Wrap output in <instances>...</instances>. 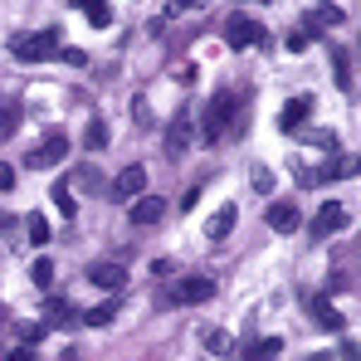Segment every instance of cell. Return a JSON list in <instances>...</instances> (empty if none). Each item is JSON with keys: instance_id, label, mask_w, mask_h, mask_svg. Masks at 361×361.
Returning a JSON list of instances; mask_svg holds the SVG:
<instances>
[{"instance_id": "cell-16", "label": "cell", "mask_w": 361, "mask_h": 361, "mask_svg": "<svg viewBox=\"0 0 361 361\" xmlns=\"http://www.w3.org/2000/svg\"><path fill=\"white\" fill-rule=\"evenodd\" d=\"M73 10L88 15V25H98V30L113 25V5H108V0H73Z\"/></svg>"}, {"instance_id": "cell-26", "label": "cell", "mask_w": 361, "mask_h": 361, "mask_svg": "<svg viewBox=\"0 0 361 361\" xmlns=\"http://www.w3.org/2000/svg\"><path fill=\"white\" fill-rule=\"evenodd\" d=\"M279 352H283V342H279V337H264L259 347H249L244 361H279Z\"/></svg>"}, {"instance_id": "cell-22", "label": "cell", "mask_w": 361, "mask_h": 361, "mask_svg": "<svg viewBox=\"0 0 361 361\" xmlns=\"http://www.w3.org/2000/svg\"><path fill=\"white\" fill-rule=\"evenodd\" d=\"M83 147H88V152H103V147H108V122L98 118V113L88 118V127H83Z\"/></svg>"}, {"instance_id": "cell-20", "label": "cell", "mask_w": 361, "mask_h": 361, "mask_svg": "<svg viewBox=\"0 0 361 361\" xmlns=\"http://www.w3.org/2000/svg\"><path fill=\"white\" fill-rule=\"evenodd\" d=\"M332 78H337V88H342V93H352V54H347L342 44L332 49Z\"/></svg>"}, {"instance_id": "cell-32", "label": "cell", "mask_w": 361, "mask_h": 361, "mask_svg": "<svg viewBox=\"0 0 361 361\" xmlns=\"http://www.w3.org/2000/svg\"><path fill=\"white\" fill-rule=\"evenodd\" d=\"M307 44H312V35H302V30H298V35H288V49H293V54H302Z\"/></svg>"}, {"instance_id": "cell-35", "label": "cell", "mask_w": 361, "mask_h": 361, "mask_svg": "<svg viewBox=\"0 0 361 361\" xmlns=\"http://www.w3.org/2000/svg\"><path fill=\"white\" fill-rule=\"evenodd\" d=\"M171 269H176V264H171V259H152V274H157V279H166V274H171Z\"/></svg>"}, {"instance_id": "cell-8", "label": "cell", "mask_w": 361, "mask_h": 361, "mask_svg": "<svg viewBox=\"0 0 361 361\" xmlns=\"http://www.w3.org/2000/svg\"><path fill=\"white\" fill-rule=\"evenodd\" d=\"M127 220H132L137 230H152V225L166 220V200H161V195H137V200L127 205Z\"/></svg>"}, {"instance_id": "cell-21", "label": "cell", "mask_w": 361, "mask_h": 361, "mask_svg": "<svg viewBox=\"0 0 361 361\" xmlns=\"http://www.w3.org/2000/svg\"><path fill=\"white\" fill-rule=\"evenodd\" d=\"M25 235H30V244L44 249V244H49V215H44V210H30V215H25Z\"/></svg>"}, {"instance_id": "cell-2", "label": "cell", "mask_w": 361, "mask_h": 361, "mask_svg": "<svg viewBox=\"0 0 361 361\" xmlns=\"http://www.w3.org/2000/svg\"><path fill=\"white\" fill-rule=\"evenodd\" d=\"M235 122H240V98H235L230 88H220V93L210 98V108H205V122H200L195 132H200L205 142H220V137H225Z\"/></svg>"}, {"instance_id": "cell-34", "label": "cell", "mask_w": 361, "mask_h": 361, "mask_svg": "<svg viewBox=\"0 0 361 361\" xmlns=\"http://www.w3.org/2000/svg\"><path fill=\"white\" fill-rule=\"evenodd\" d=\"M195 200H200V185H190V190L180 195V210H195Z\"/></svg>"}, {"instance_id": "cell-25", "label": "cell", "mask_w": 361, "mask_h": 361, "mask_svg": "<svg viewBox=\"0 0 361 361\" xmlns=\"http://www.w3.org/2000/svg\"><path fill=\"white\" fill-rule=\"evenodd\" d=\"M10 332H15L25 347H35V342H44V332H49V327H44V322H10Z\"/></svg>"}, {"instance_id": "cell-1", "label": "cell", "mask_w": 361, "mask_h": 361, "mask_svg": "<svg viewBox=\"0 0 361 361\" xmlns=\"http://www.w3.org/2000/svg\"><path fill=\"white\" fill-rule=\"evenodd\" d=\"M63 30H25V35H10V59L20 63H44L54 59L63 44H59Z\"/></svg>"}, {"instance_id": "cell-31", "label": "cell", "mask_w": 361, "mask_h": 361, "mask_svg": "<svg viewBox=\"0 0 361 361\" xmlns=\"http://www.w3.org/2000/svg\"><path fill=\"white\" fill-rule=\"evenodd\" d=\"M195 5H205V0H171V5H166V15H161V20H171V15H180V10H195Z\"/></svg>"}, {"instance_id": "cell-30", "label": "cell", "mask_w": 361, "mask_h": 361, "mask_svg": "<svg viewBox=\"0 0 361 361\" xmlns=\"http://www.w3.org/2000/svg\"><path fill=\"white\" fill-rule=\"evenodd\" d=\"M5 190H15V166H10V161H0V195H5Z\"/></svg>"}, {"instance_id": "cell-9", "label": "cell", "mask_w": 361, "mask_h": 361, "mask_svg": "<svg viewBox=\"0 0 361 361\" xmlns=\"http://www.w3.org/2000/svg\"><path fill=\"white\" fill-rule=\"evenodd\" d=\"M195 142V113H176L166 127V157H185Z\"/></svg>"}, {"instance_id": "cell-28", "label": "cell", "mask_w": 361, "mask_h": 361, "mask_svg": "<svg viewBox=\"0 0 361 361\" xmlns=\"http://www.w3.org/2000/svg\"><path fill=\"white\" fill-rule=\"evenodd\" d=\"M302 142H312V147H327V152L337 147V137H332V132H302Z\"/></svg>"}, {"instance_id": "cell-18", "label": "cell", "mask_w": 361, "mask_h": 361, "mask_svg": "<svg viewBox=\"0 0 361 361\" xmlns=\"http://www.w3.org/2000/svg\"><path fill=\"white\" fill-rule=\"evenodd\" d=\"M312 317H317V327H327V332H347V317L327 298H312Z\"/></svg>"}, {"instance_id": "cell-15", "label": "cell", "mask_w": 361, "mask_h": 361, "mask_svg": "<svg viewBox=\"0 0 361 361\" xmlns=\"http://www.w3.org/2000/svg\"><path fill=\"white\" fill-rule=\"evenodd\" d=\"M332 25H342V10H337V5H317V10H307V20H302V35L332 30Z\"/></svg>"}, {"instance_id": "cell-7", "label": "cell", "mask_w": 361, "mask_h": 361, "mask_svg": "<svg viewBox=\"0 0 361 361\" xmlns=\"http://www.w3.org/2000/svg\"><path fill=\"white\" fill-rule=\"evenodd\" d=\"M113 200H137V195H147V166L142 161H132V166H122L118 176H113V190H108Z\"/></svg>"}, {"instance_id": "cell-38", "label": "cell", "mask_w": 361, "mask_h": 361, "mask_svg": "<svg viewBox=\"0 0 361 361\" xmlns=\"http://www.w3.org/2000/svg\"><path fill=\"white\" fill-rule=\"evenodd\" d=\"M240 5H249V0H240ZM254 5H264V0H254Z\"/></svg>"}, {"instance_id": "cell-13", "label": "cell", "mask_w": 361, "mask_h": 361, "mask_svg": "<svg viewBox=\"0 0 361 361\" xmlns=\"http://www.w3.org/2000/svg\"><path fill=\"white\" fill-rule=\"evenodd\" d=\"M307 113H312V98H307V93L288 98V103H283V113H279V132H298L302 122H307Z\"/></svg>"}, {"instance_id": "cell-27", "label": "cell", "mask_w": 361, "mask_h": 361, "mask_svg": "<svg viewBox=\"0 0 361 361\" xmlns=\"http://www.w3.org/2000/svg\"><path fill=\"white\" fill-rule=\"evenodd\" d=\"M254 190H259V195H269V190H274V185H279V180H274V171H269V166H254Z\"/></svg>"}, {"instance_id": "cell-19", "label": "cell", "mask_w": 361, "mask_h": 361, "mask_svg": "<svg viewBox=\"0 0 361 361\" xmlns=\"http://www.w3.org/2000/svg\"><path fill=\"white\" fill-rule=\"evenodd\" d=\"M118 307H122L118 298H103V302H93L88 312H78V322H88V327H108V322L118 317Z\"/></svg>"}, {"instance_id": "cell-17", "label": "cell", "mask_w": 361, "mask_h": 361, "mask_svg": "<svg viewBox=\"0 0 361 361\" xmlns=\"http://www.w3.org/2000/svg\"><path fill=\"white\" fill-rule=\"evenodd\" d=\"M200 342H205V352H210V357H220V361L235 357V337H230L225 327H210V332H205Z\"/></svg>"}, {"instance_id": "cell-12", "label": "cell", "mask_w": 361, "mask_h": 361, "mask_svg": "<svg viewBox=\"0 0 361 361\" xmlns=\"http://www.w3.org/2000/svg\"><path fill=\"white\" fill-rule=\"evenodd\" d=\"M235 220H240V205H230V200H225V205H220V210H215V215H210V220H205V240H230V230H235Z\"/></svg>"}, {"instance_id": "cell-24", "label": "cell", "mask_w": 361, "mask_h": 361, "mask_svg": "<svg viewBox=\"0 0 361 361\" xmlns=\"http://www.w3.org/2000/svg\"><path fill=\"white\" fill-rule=\"evenodd\" d=\"M54 210H59L63 220H73V215H78V200H73V185H68V180L54 185Z\"/></svg>"}, {"instance_id": "cell-5", "label": "cell", "mask_w": 361, "mask_h": 361, "mask_svg": "<svg viewBox=\"0 0 361 361\" xmlns=\"http://www.w3.org/2000/svg\"><path fill=\"white\" fill-rule=\"evenodd\" d=\"M225 44H230V49H254V44H264V25H259L254 15H230V20H225Z\"/></svg>"}, {"instance_id": "cell-4", "label": "cell", "mask_w": 361, "mask_h": 361, "mask_svg": "<svg viewBox=\"0 0 361 361\" xmlns=\"http://www.w3.org/2000/svg\"><path fill=\"white\" fill-rule=\"evenodd\" d=\"M347 220H352V210H347L342 200H322L317 215H312V240H332V235H342Z\"/></svg>"}, {"instance_id": "cell-37", "label": "cell", "mask_w": 361, "mask_h": 361, "mask_svg": "<svg viewBox=\"0 0 361 361\" xmlns=\"http://www.w3.org/2000/svg\"><path fill=\"white\" fill-rule=\"evenodd\" d=\"M5 361H35V347H15V352H10Z\"/></svg>"}, {"instance_id": "cell-11", "label": "cell", "mask_w": 361, "mask_h": 361, "mask_svg": "<svg viewBox=\"0 0 361 361\" xmlns=\"http://www.w3.org/2000/svg\"><path fill=\"white\" fill-rule=\"evenodd\" d=\"M88 283L103 293H122L127 288V269L122 264H88Z\"/></svg>"}, {"instance_id": "cell-10", "label": "cell", "mask_w": 361, "mask_h": 361, "mask_svg": "<svg viewBox=\"0 0 361 361\" xmlns=\"http://www.w3.org/2000/svg\"><path fill=\"white\" fill-rule=\"evenodd\" d=\"M39 322H44V327H59V332H73V327H78V307L68 298H44Z\"/></svg>"}, {"instance_id": "cell-33", "label": "cell", "mask_w": 361, "mask_h": 361, "mask_svg": "<svg viewBox=\"0 0 361 361\" xmlns=\"http://www.w3.org/2000/svg\"><path fill=\"white\" fill-rule=\"evenodd\" d=\"M15 122H20V118H15L10 108H0V137H5V132H15Z\"/></svg>"}, {"instance_id": "cell-36", "label": "cell", "mask_w": 361, "mask_h": 361, "mask_svg": "<svg viewBox=\"0 0 361 361\" xmlns=\"http://www.w3.org/2000/svg\"><path fill=\"white\" fill-rule=\"evenodd\" d=\"M10 230H20V220H15L10 210H0V235H10Z\"/></svg>"}, {"instance_id": "cell-23", "label": "cell", "mask_w": 361, "mask_h": 361, "mask_svg": "<svg viewBox=\"0 0 361 361\" xmlns=\"http://www.w3.org/2000/svg\"><path fill=\"white\" fill-rule=\"evenodd\" d=\"M30 283H35V288H49V283H54V259H49V254H39V259L30 264Z\"/></svg>"}, {"instance_id": "cell-29", "label": "cell", "mask_w": 361, "mask_h": 361, "mask_svg": "<svg viewBox=\"0 0 361 361\" xmlns=\"http://www.w3.org/2000/svg\"><path fill=\"white\" fill-rule=\"evenodd\" d=\"M59 59L68 63V68H88V54H83V49H59Z\"/></svg>"}, {"instance_id": "cell-6", "label": "cell", "mask_w": 361, "mask_h": 361, "mask_svg": "<svg viewBox=\"0 0 361 361\" xmlns=\"http://www.w3.org/2000/svg\"><path fill=\"white\" fill-rule=\"evenodd\" d=\"M63 157H68V137H63L59 127H54V132H44V142H39V147H35V152L25 157V166L44 171V166H59Z\"/></svg>"}, {"instance_id": "cell-14", "label": "cell", "mask_w": 361, "mask_h": 361, "mask_svg": "<svg viewBox=\"0 0 361 361\" xmlns=\"http://www.w3.org/2000/svg\"><path fill=\"white\" fill-rule=\"evenodd\" d=\"M264 225H269V230H279V235H288V230H298V205H293V200H279V205H269V215H264Z\"/></svg>"}, {"instance_id": "cell-3", "label": "cell", "mask_w": 361, "mask_h": 361, "mask_svg": "<svg viewBox=\"0 0 361 361\" xmlns=\"http://www.w3.org/2000/svg\"><path fill=\"white\" fill-rule=\"evenodd\" d=\"M210 298H215V279H205V274L176 279L166 288V302H176V307H195V302H210Z\"/></svg>"}]
</instances>
